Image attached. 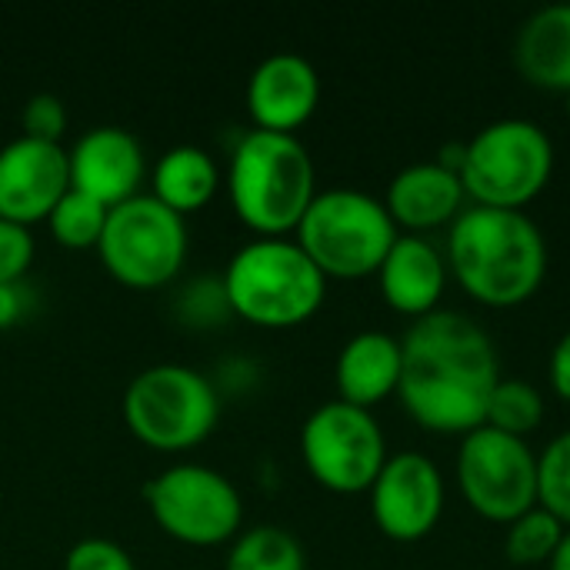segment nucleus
Wrapping results in <instances>:
<instances>
[{
  "mask_svg": "<svg viewBox=\"0 0 570 570\" xmlns=\"http://www.w3.org/2000/svg\"><path fill=\"white\" fill-rule=\"evenodd\" d=\"M498 384L494 341L458 311H434L414 321L401 341L397 397L424 431L464 438L484 428Z\"/></svg>",
  "mask_w": 570,
  "mask_h": 570,
  "instance_id": "obj_1",
  "label": "nucleus"
},
{
  "mask_svg": "<svg viewBox=\"0 0 570 570\" xmlns=\"http://www.w3.org/2000/svg\"><path fill=\"white\" fill-rule=\"evenodd\" d=\"M448 271L484 307H518L548 277V240L524 210L471 204L451 224Z\"/></svg>",
  "mask_w": 570,
  "mask_h": 570,
  "instance_id": "obj_2",
  "label": "nucleus"
},
{
  "mask_svg": "<svg viewBox=\"0 0 570 570\" xmlns=\"http://www.w3.org/2000/svg\"><path fill=\"white\" fill-rule=\"evenodd\" d=\"M224 187L247 230L257 237H287L317 197V174L311 150L294 134L254 127L234 144Z\"/></svg>",
  "mask_w": 570,
  "mask_h": 570,
  "instance_id": "obj_3",
  "label": "nucleus"
},
{
  "mask_svg": "<svg viewBox=\"0 0 570 570\" xmlns=\"http://www.w3.org/2000/svg\"><path fill=\"white\" fill-rule=\"evenodd\" d=\"M220 281L230 314L264 331L307 324L327 297V277L291 237L244 244L227 261Z\"/></svg>",
  "mask_w": 570,
  "mask_h": 570,
  "instance_id": "obj_4",
  "label": "nucleus"
},
{
  "mask_svg": "<svg viewBox=\"0 0 570 570\" xmlns=\"http://www.w3.org/2000/svg\"><path fill=\"white\" fill-rule=\"evenodd\" d=\"M397 237L384 200L354 187L317 190L294 230V240L327 281L377 277Z\"/></svg>",
  "mask_w": 570,
  "mask_h": 570,
  "instance_id": "obj_5",
  "label": "nucleus"
},
{
  "mask_svg": "<svg viewBox=\"0 0 570 570\" xmlns=\"http://www.w3.org/2000/svg\"><path fill=\"white\" fill-rule=\"evenodd\" d=\"M120 414L127 431L150 451L180 454L204 444L220 417V394L207 374L187 364H154L134 374Z\"/></svg>",
  "mask_w": 570,
  "mask_h": 570,
  "instance_id": "obj_6",
  "label": "nucleus"
},
{
  "mask_svg": "<svg viewBox=\"0 0 570 570\" xmlns=\"http://www.w3.org/2000/svg\"><path fill=\"white\" fill-rule=\"evenodd\" d=\"M554 174V144L534 124L521 117L494 120L464 144L461 184L478 207L524 210L544 194Z\"/></svg>",
  "mask_w": 570,
  "mask_h": 570,
  "instance_id": "obj_7",
  "label": "nucleus"
},
{
  "mask_svg": "<svg viewBox=\"0 0 570 570\" xmlns=\"http://www.w3.org/2000/svg\"><path fill=\"white\" fill-rule=\"evenodd\" d=\"M187 220L150 194H137L107 214L97 244L104 271L130 291H160L187 264Z\"/></svg>",
  "mask_w": 570,
  "mask_h": 570,
  "instance_id": "obj_8",
  "label": "nucleus"
},
{
  "mask_svg": "<svg viewBox=\"0 0 570 570\" xmlns=\"http://www.w3.org/2000/svg\"><path fill=\"white\" fill-rule=\"evenodd\" d=\"M144 501L157 528L187 548L230 544L244 524V498L234 481L207 464H174L147 481Z\"/></svg>",
  "mask_w": 570,
  "mask_h": 570,
  "instance_id": "obj_9",
  "label": "nucleus"
},
{
  "mask_svg": "<svg viewBox=\"0 0 570 570\" xmlns=\"http://www.w3.org/2000/svg\"><path fill=\"white\" fill-rule=\"evenodd\" d=\"M307 474L331 494H364L387 464V441L377 417L364 407L327 401L301 428Z\"/></svg>",
  "mask_w": 570,
  "mask_h": 570,
  "instance_id": "obj_10",
  "label": "nucleus"
},
{
  "mask_svg": "<svg viewBox=\"0 0 570 570\" xmlns=\"http://www.w3.org/2000/svg\"><path fill=\"white\" fill-rule=\"evenodd\" d=\"M454 471L468 508L491 524H514L538 508V454L521 438L478 428L461 438Z\"/></svg>",
  "mask_w": 570,
  "mask_h": 570,
  "instance_id": "obj_11",
  "label": "nucleus"
},
{
  "mask_svg": "<svg viewBox=\"0 0 570 570\" xmlns=\"http://www.w3.org/2000/svg\"><path fill=\"white\" fill-rule=\"evenodd\" d=\"M371 518L387 541H424L444 514V478L438 464L417 451L391 454L371 484Z\"/></svg>",
  "mask_w": 570,
  "mask_h": 570,
  "instance_id": "obj_12",
  "label": "nucleus"
},
{
  "mask_svg": "<svg viewBox=\"0 0 570 570\" xmlns=\"http://www.w3.org/2000/svg\"><path fill=\"white\" fill-rule=\"evenodd\" d=\"M70 190V164L60 144L13 137L0 147V217L33 227Z\"/></svg>",
  "mask_w": 570,
  "mask_h": 570,
  "instance_id": "obj_13",
  "label": "nucleus"
},
{
  "mask_svg": "<svg viewBox=\"0 0 570 570\" xmlns=\"http://www.w3.org/2000/svg\"><path fill=\"white\" fill-rule=\"evenodd\" d=\"M70 187L100 200L104 207H117L140 194L147 157L140 140L127 127H90L67 150Z\"/></svg>",
  "mask_w": 570,
  "mask_h": 570,
  "instance_id": "obj_14",
  "label": "nucleus"
},
{
  "mask_svg": "<svg viewBox=\"0 0 570 570\" xmlns=\"http://www.w3.org/2000/svg\"><path fill=\"white\" fill-rule=\"evenodd\" d=\"M321 104L317 67L291 50L264 57L247 80V114L257 130L294 134Z\"/></svg>",
  "mask_w": 570,
  "mask_h": 570,
  "instance_id": "obj_15",
  "label": "nucleus"
},
{
  "mask_svg": "<svg viewBox=\"0 0 570 570\" xmlns=\"http://www.w3.org/2000/svg\"><path fill=\"white\" fill-rule=\"evenodd\" d=\"M377 284L391 311L421 321L441 311L438 304L448 287V261L428 237L401 234L377 271Z\"/></svg>",
  "mask_w": 570,
  "mask_h": 570,
  "instance_id": "obj_16",
  "label": "nucleus"
},
{
  "mask_svg": "<svg viewBox=\"0 0 570 570\" xmlns=\"http://www.w3.org/2000/svg\"><path fill=\"white\" fill-rule=\"evenodd\" d=\"M464 184L454 170L438 160L407 164L387 187L384 207L391 220L411 234H424L454 224L464 210Z\"/></svg>",
  "mask_w": 570,
  "mask_h": 570,
  "instance_id": "obj_17",
  "label": "nucleus"
},
{
  "mask_svg": "<svg viewBox=\"0 0 570 570\" xmlns=\"http://www.w3.org/2000/svg\"><path fill=\"white\" fill-rule=\"evenodd\" d=\"M337 401L374 411L381 401L397 394L401 384V341L384 331L354 334L334 364Z\"/></svg>",
  "mask_w": 570,
  "mask_h": 570,
  "instance_id": "obj_18",
  "label": "nucleus"
},
{
  "mask_svg": "<svg viewBox=\"0 0 570 570\" xmlns=\"http://www.w3.org/2000/svg\"><path fill=\"white\" fill-rule=\"evenodd\" d=\"M518 73L541 90H570V3L534 10L514 40Z\"/></svg>",
  "mask_w": 570,
  "mask_h": 570,
  "instance_id": "obj_19",
  "label": "nucleus"
},
{
  "mask_svg": "<svg viewBox=\"0 0 570 570\" xmlns=\"http://www.w3.org/2000/svg\"><path fill=\"white\" fill-rule=\"evenodd\" d=\"M217 190H220V167L204 147L180 144V147H170L154 164L150 197H157L164 207H170L180 217L204 210Z\"/></svg>",
  "mask_w": 570,
  "mask_h": 570,
  "instance_id": "obj_20",
  "label": "nucleus"
},
{
  "mask_svg": "<svg viewBox=\"0 0 570 570\" xmlns=\"http://www.w3.org/2000/svg\"><path fill=\"white\" fill-rule=\"evenodd\" d=\"M224 570H307V554L291 531L277 524H257L230 541Z\"/></svg>",
  "mask_w": 570,
  "mask_h": 570,
  "instance_id": "obj_21",
  "label": "nucleus"
},
{
  "mask_svg": "<svg viewBox=\"0 0 570 570\" xmlns=\"http://www.w3.org/2000/svg\"><path fill=\"white\" fill-rule=\"evenodd\" d=\"M107 214H110V207H104L100 200L70 187L50 210L47 227H50L53 240L67 250H97L104 227H107Z\"/></svg>",
  "mask_w": 570,
  "mask_h": 570,
  "instance_id": "obj_22",
  "label": "nucleus"
},
{
  "mask_svg": "<svg viewBox=\"0 0 570 570\" xmlns=\"http://www.w3.org/2000/svg\"><path fill=\"white\" fill-rule=\"evenodd\" d=\"M544 421V394L528 384V381H504L494 387L491 404H488V421L484 428H494L511 438H528L541 428Z\"/></svg>",
  "mask_w": 570,
  "mask_h": 570,
  "instance_id": "obj_23",
  "label": "nucleus"
},
{
  "mask_svg": "<svg viewBox=\"0 0 570 570\" xmlns=\"http://www.w3.org/2000/svg\"><path fill=\"white\" fill-rule=\"evenodd\" d=\"M564 524L558 518H551L548 511L534 508L524 518H518L514 524H508V538H504V554L511 564L518 568H538L548 564L564 538Z\"/></svg>",
  "mask_w": 570,
  "mask_h": 570,
  "instance_id": "obj_24",
  "label": "nucleus"
},
{
  "mask_svg": "<svg viewBox=\"0 0 570 570\" xmlns=\"http://www.w3.org/2000/svg\"><path fill=\"white\" fill-rule=\"evenodd\" d=\"M538 508L570 528V431L538 454Z\"/></svg>",
  "mask_w": 570,
  "mask_h": 570,
  "instance_id": "obj_25",
  "label": "nucleus"
},
{
  "mask_svg": "<svg viewBox=\"0 0 570 570\" xmlns=\"http://www.w3.org/2000/svg\"><path fill=\"white\" fill-rule=\"evenodd\" d=\"M177 314L190 327H217L227 317H234L230 304H227V294H224V281L220 277L217 281L214 277L190 281L177 297Z\"/></svg>",
  "mask_w": 570,
  "mask_h": 570,
  "instance_id": "obj_26",
  "label": "nucleus"
},
{
  "mask_svg": "<svg viewBox=\"0 0 570 570\" xmlns=\"http://www.w3.org/2000/svg\"><path fill=\"white\" fill-rule=\"evenodd\" d=\"M20 127H23V137L60 144V137L67 134V107H63V100L53 97V94H33L20 110Z\"/></svg>",
  "mask_w": 570,
  "mask_h": 570,
  "instance_id": "obj_27",
  "label": "nucleus"
},
{
  "mask_svg": "<svg viewBox=\"0 0 570 570\" xmlns=\"http://www.w3.org/2000/svg\"><path fill=\"white\" fill-rule=\"evenodd\" d=\"M37 240L30 227L0 217V284H20L33 264Z\"/></svg>",
  "mask_w": 570,
  "mask_h": 570,
  "instance_id": "obj_28",
  "label": "nucleus"
},
{
  "mask_svg": "<svg viewBox=\"0 0 570 570\" xmlns=\"http://www.w3.org/2000/svg\"><path fill=\"white\" fill-rule=\"evenodd\" d=\"M63 570H137V564L120 544L107 538H83L67 551Z\"/></svg>",
  "mask_w": 570,
  "mask_h": 570,
  "instance_id": "obj_29",
  "label": "nucleus"
},
{
  "mask_svg": "<svg viewBox=\"0 0 570 570\" xmlns=\"http://www.w3.org/2000/svg\"><path fill=\"white\" fill-rule=\"evenodd\" d=\"M27 307H30V291L23 287V281L0 284V331L17 327L27 317Z\"/></svg>",
  "mask_w": 570,
  "mask_h": 570,
  "instance_id": "obj_30",
  "label": "nucleus"
},
{
  "mask_svg": "<svg viewBox=\"0 0 570 570\" xmlns=\"http://www.w3.org/2000/svg\"><path fill=\"white\" fill-rule=\"evenodd\" d=\"M548 374H551V391L570 404V331L554 344Z\"/></svg>",
  "mask_w": 570,
  "mask_h": 570,
  "instance_id": "obj_31",
  "label": "nucleus"
},
{
  "mask_svg": "<svg viewBox=\"0 0 570 570\" xmlns=\"http://www.w3.org/2000/svg\"><path fill=\"white\" fill-rule=\"evenodd\" d=\"M548 570H570V528L564 531V538H561V544H558L554 558L548 561Z\"/></svg>",
  "mask_w": 570,
  "mask_h": 570,
  "instance_id": "obj_32",
  "label": "nucleus"
},
{
  "mask_svg": "<svg viewBox=\"0 0 570 570\" xmlns=\"http://www.w3.org/2000/svg\"><path fill=\"white\" fill-rule=\"evenodd\" d=\"M568 117H570V90H568Z\"/></svg>",
  "mask_w": 570,
  "mask_h": 570,
  "instance_id": "obj_33",
  "label": "nucleus"
}]
</instances>
